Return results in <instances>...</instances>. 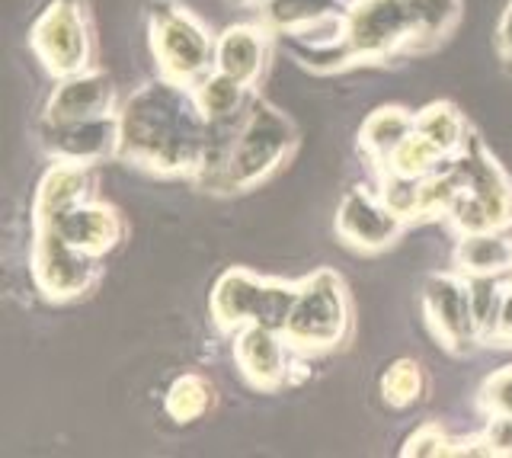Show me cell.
<instances>
[{
	"instance_id": "cell-1",
	"label": "cell",
	"mask_w": 512,
	"mask_h": 458,
	"mask_svg": "<svg viewBox=\"0 0 512 458\" xmlns=\"http://www.w3.org/2000/svg\"><path fill=\"white\" fill-rule=\"evenodd\" d=\"M119 161L160 180H196L208 151V119L196 87L154 77L119 106Z\"/></svg>"
},
{
	"instance_id": "cell-2",
	"label": "cell",
	"mask_w": 512,
	"mask_h": 458,
	"mask_svg": "<svg viewBox=\"0 0 512 458\" xmlns=\"http://www.w3.org/2000/svg\"><path fill=\"white\" fill-rule=\"evenodd\" d=\"M298 145V125L279 106H272L256 93L237 125L221 167L196 186L208 196H244L288 167Z\"/></svg>"
},
{
	"instance_id": "cell-3",
	"label": "cell",
	"mask_w": 512,
	"mask_h": 458,
	"mask_svg": "<svg viewBox=\"0 0 512 458\" xmlns=\"http://www.w3.org/2000/svg\"><path fill=\"white\" fill-rule=\"evenodd\" d=\"M343 20V39L330 49H292L301 68L336 74L356 65H381L400 55H416V26L407 0H349Z\"/></svg>"
},
{
	"instance_id": "cell-4",
	"label": "cell",
	"mask_w": 512,
	"mask_h": 458,
	"mask_svg": "<svg viewBox=\"0 0 512 458\" xmlns=\"http://www.w3.org/2000/svg\"><path fill=\"white\" fill-rule=\"evenodd\" d=\"M356 334V305L346 279L336 270H314L301 279L298 302L282 337L298 356H330L349 346Z\"/></svg>"
},
{
	"instance_id": "cell-5",
	"label": "cell",
	"mask_w": 512,
	"mask_h": 458,
	"mask_svg": "<svg viewBox=\"0 0 512 458\" xmlns=\"http://www.w3.org/2000/svg\"><path fill=\"white\" fill-rule=\"evenodd\" d=\"M455 202L448 221L458 234L471 231H509L512 228V177L496 161L493 151L471 135L455 161Z\"/></svg>"
},
{
	"instance_id": "cell-6",
	"label": "cell",
	"mask_w": 512,
	"mask_h": 458,
	"mask_svg": "<svg viewBox=\"0 0 512 458\" xmlns=\"http://www.w3.org/2000/svg\"><path fill=\"white\" fill-rule=\"evenodd\" d=\"M215 39L196 13L180 0H151L148 4V49L160 77L180 84H199L215 71Z\"/></svg>"
},
{
	"instance_id": "cell-7",
	"label": "cell",
	"mask_w": 512,
	"mask_h": 458,
	"mask_svg": "<svg viewBox=\"0 0 512 458\" xmlns=\"http://www.w3.org/2000/svg\"><path fill=\"white\" fill-rule=\"evenodd\" d=\"M26 39L29 52L52 81L100 68V42L87 0H45Z\"/></svg>"
},
{
	"instance_id": "cell-8",
	"label": "cell",
	"mask_w": 512,
	"mask_h": 458,
	"mask_svg": "<svg viewBox=\"0 0 512 458\" xmlns=\"http://www.w3.org/2000/svg\"><path fill=\"white\" fill-rule=\"evenodd\" d=\"M32 286L48 305H74L103 282V260L68 244L55 228L32 231L29 244Z\"/></svg>"
},
{
	"instance_id": "cell-9",
	"label": "cell",
	"mask_w": 512,
	"mask_h": 458,
	"mask_svg": "<svg viewBox=\"0 0 512 458\" xmlns=\"http://www.w3.org/2000/svg\"><path fill=\"white\" fill-rule=\"evenodd\" d=\"M407 228H410V221L400 218L391 205L381 199L378 189H368V186H349L333 215L336 238L349 250L368 254V257L391 250L404 238Z\"/></svg>"
},
{
	"instance_id": "cell-10",
	"label": "cell",
	"mask_w": 512,
	"mask_h": 458,
	"mask_svg": "<svg viewBox=\"0 0 512 458\" xmlns=\"http://www.w3.org/2000/svg\"><path fill=\"white\" fill-rule=\"evenodd\" d=\"M423 318L429 334L445 353L452 356H468L474 346H480L477 327H474V311H471V292L468 279L461 273H432L423 282L420 292Z\"/></svg>"
},
{
	"instance_id": "cell-11",
	"label": "cell",
	"mask_w": 512,
	"mask_h": 458,
	"mask_svg": "<svg viewBox=\"0 0 512 458\" xmlns=\"http://www.w3.org/2000/svg\"><path fill=\"white\" fill-rule=\"evenodd\" d=\"M292 356L298 353L285 343L279 330H269L263 324H250L231 337V359L240 378L260 394H276L295 382Z\"/></svg>"
},
{
	"instance_id": "cell-12",
	"label": "cell",
	"mask_w": 512,
	"mask_h": 458,
	"mask_svg": "<svg viewBox=\"0 0 512 458\" xmlns=\"http://www.w3.org/2000/svg\"><path fill=\"white\" fill-rule=\"evenodd\" d=\"M119 113L80 122H42L39 145L48 161H71L100 167L106 161H119Z\"/></svg>"
},
{
	"instance_id": "cell-13",
	"label": "cell",
	"mask_w": 512,
	"mask_h": 458,
	"mask_svg": "<svg viewBox=\"0 0 512 458\" xmlns=\"http://www.w3.org/2000/svg\"><path fill=\"white\" fill-rule=\"evenodd\" d=\"M119 106L122 100L112 77L100 68H90L55 81L42 109V122H80V119L116 116Z\"/></svg>"
},
{
	"instance_id": "cell-14",
	"label": "cell",
	"mask_w": 512,
	"mask_h": 458,
	"mask_svg": "<svg viewBox=\"0 0 512 458\" xmlns=\"http://www.w3.org/2000/svg\"><path fill=\"white\" fill-rule=\"evenodd\" d=\"M266 282L269 276L253 273L247 266H231L215 279L212 295H208V318L221 337H234L237 330L260 324Z\"/></svg>"
},
{
	"instance_id": "cell-15",
	"label": "cell",
	"mask_w": 512,
	"mask_h": 458,
	"mask_svg": "<svg viewBox=\"0 0 512 458\" xmlns=\"http://www.w3.org/2000/svg\"><path fill=\"white\" fill-rule=\"evenodd\" d=\"M87 199H96V167L52 161L36 183V196H32V231L52 228L64 212H71L74 205Z\"/></svg>"
},
{
	"instance_id": "cell-16",
	"label": "cell",
	"mask_w": 512,
	"mask_h": 458,
	"mask_svg": "<svg viewBox=\"0 0 512 458\" xmlns=\"http://www.w3.org/2000/svg\"><path fill=\"white\" fill-rule=\"evenodd\" d=\"M272 39H276V33L260 20L224 26L215 39V68L256 90L269 71Z\"/></svg>"
},
{
	"instance_id": "cell-17",
	"label": "cell",
	"mask_w": 512,
	"mask_h": 458,
	"mask_svg": "<svg viewBox=\"0 0 512 458\" xmlns=\"http://www.w3.org/2000/svg\"><path fill=\"white\" fill-rule=\"evenodd\" d=\"M52 228L68 244H74L77 250H84V254L100 257V260H106L112 250H119L128 234L122 212L103 199H87V202L74 205V209L64 212Z\"/></svg>"
},
{
	"instance_id": "cell-18",
	"label": "cell",
	"mask_w": 512,
	"mask_h": 458,
	"mask_svg": "<svg viewBox=\"0 0 512 458\" xmlns=\"http://www.w3.org/2000/svg\"><path fill=\"white\" fill-rule=\"evenodd\" d=\"M413 129H416V113H410L407 106H400V103L375 106L372 113L362 119L359 132H356L359 154L368 164L384 167V161L397 151L400 141L413 135Z\"/></svg>"
},
{
	"instance_id": "cell-19",
	"label": "cell",
	"mask_w": 512,
	"mask_h": 458,
	"mask_svg": "<svg viewBox=\"0 0 512 458\" xmlns=\"http://www.w3.org/2000/svg\"><path fill=\"white\" fill-rule=\"evenodd\" d=\"M455 273L461 276H496L512 273V228L509 231H471L458 234L455 244Z\"/></svg>"
},
{
	"instance_id": "cell-20",
	"label": "cell",
	"mask_w": 512,
	"mask_h": 458,
	"mask_svg": "<svg viewBox=\"0 0 512 458\" xmlns=\"http://www.w3.org/2000/svg\"><path fill=\"white\" fill-rule=\"evenodd\" d=\"M346 4L349 0H253L256 20L285 39L301 36L304 29L343 13Z\"/></svg>"
},
{
	"instance_id": "cell-21",
	"label": "cell",
	"mask_w": 512,
	"mask_h": 458,
	"mask_svg": "<svg viewBox=\"0 0 512 458\" xmlns=\"http://www.w3.org/2000/svg\"><path fill=\"white\" fill-rule=\"evenodd\" d=\"M218 407V388L205 372H180L164 394V414L176 426H192L212 417Z\"/></svg>"
},
{
	"instance_id": "cell-22",
	"label": "cell",
	"mask_w": 512,
	"mask_h": 458,
	"mask_svg": "<svg viewBox=\"0 0 512 458\" xmlns=\"http://www.w3.org/2000/svg\"><path fill=\"white\" fill-rule=\"evenodd\" d=\"M378 394L384 407L391 410H413L416 404L426 401L429 394V372L420 359L400 356L394 362H388L378 378Z\"/></svg>"
},
{
	"instance_id": "cell-23",
	"label": "cell",
	"mask_w": 512,
	"mask_h": 458,
	"mask_svg": "<svg viewBox=\"0 0 512 458\" xmlns=\"http://www.w3.org/2000/svg\"><path fill=\"white\" fill-rule=\"evenodd\" d=\"M416 132H423L429 141H436L448 157H458L468 148V141L474 135L468 119H464V113L452 100H436V103H426L423 109H416Z\"/></svg>"
},
{
	"instance_id": "cell-24",
	"label": "cell",
	"mask_w": 512,
	"mask_h": 458,
	"mask_svg": "<svg viewBox=\"0 0 512 458\" xmlns=\"http://www.w3.org/2000/svg\"><path fill=\"white\" fill-rule=\"evenodd\" d=\"M196 87V100L202 106V113L208 122H215V119H231L237 113H244V109L250 106L253 100V87L247 84H240L237 77L231 74H224V71H208L199 84H192Z\"/></svg>"
},
{
	"instance_id": "cell-25",
	"label": "cell",
	"mask_w": 512,
	"mask_h": 458,
	"mask_svg": "<svg viewBox=\"0 0 512 458\" xmlns=\"http://www.w3.org/2000/svg\"><path fill=\"white\" fill-rule=\"evenodd\" d=\"M416 26V52H429L442 45L461 23V0H407Z\"/></svg>"
},
{
	"instance_id": "cell-26",
	"label": "cell",
	"mask_w": 512,
	"mask_h": 458,
	"mask_svg": "<svg viewBox=\"0 0 512 458\" xmlns=\"http://www.w3.org/2000/svg\"><path fill=\"white\" fill-rule=\"evenodd\" d=\"M448 164H452V157H448L436 141H429L423 132L413 129V135H407L404 141H400L397 151L378 170L397 173V177H410V180H426Z\"/></svg>"
},
{
	"instance_id": "cell-27",
	"label": "cell",
	"mask_w": 512,
	"mask_h": 458,
	"mask_svg": "<svg viewBox=\"0 0 512 458\" xmlns=\"http://www.w3.org/2000/svg\"><path fill=\"white\" fill-rule=\"evenodd\" d=\"M468 292H471V311H474V327H477L480 346H487V340L493 334V324H496V314H500V302H503V279L471 276Z\"/></svg>"
},
{
	"instance_id": "cell-28",
	"label": "cell",
	"mask_w": 512,
	"mask_h": 458,
	"mask_svg": "<svg viewBox=\"0 0 512 458\" xmlns=\"http://www.w3.org/2000/svg\"><path fill=\"white\" fill-rule=\"evenodd\" d=\"M400 455H413V458H448V455H461V439L448 436V430L436 420L420 423L416 430L404 439V449Z\"/></svg>"
},
{
	"instance_id": "cell-29",
	"label": "cell",
	"mask_w": 512,
	"mask_h": 458,
	"mask_svg": "<svg viewBox=\"0 0 512 458\" xmlns=\"http://www.w3.org/2000/svg\"><path fill=\"white\" fill-rule=\"evenodd\" d=\"M378 193H381V199L388 202L400 218H407L410 225L420 221V180L397 177V173H384L381 170Z\"/></svg>"
},
{
	"instance_id": "cell-30",
	"label": "cell",
	"mask_w": 512,
	"mask_h": 458,
	"mask_svg": "<svg viewBox=\"0 0 512 458\" xmlns=\"http://www.w3.org/2000/svg\"><path fill=\"white\" fill-rule=\"evenodd\" d=\"M477 407L484 410L487 417L493 414H506L512 417V366H500L493 375L484 378L477 394Z\"/></svg>"
},
{
	"instance_id": "cell-31",
	"label": "cell",
	"mask_w": 512,
	"mask_h": 458,
	"mask_svg": "<svg viewBox=\"0 0 512 458\" xmlns=\"http://www.w3.org/2000/svg\"><path fill=\"white\" fill-rule=\"evenodd\" d=\"M480 439H484L487 458H512V417L493 414L487 420V430L480 433Z\"/></svg>"
},
{
	"instance_id": "cell-32",
	"label": "cell",
	"mask_w": 512,
	"mask_h": 458,
	"mask_svg": "<svg viewBox=\"0 0 512 458\" xmlns=\"http://www.w3.org/2000/svg\"><path fill=\"white\" fill-rule=\"evenodd\" d=\"M487 346L512 350V279H503V302H500V314H496V324H493V334H490Z\"/></svg>"
},
{
	"instance_id": "cell-33",
	"label": "cell",
	"mask_w": 512,
	"mask_h": 458,
	"mask_svg": "<svg viewBox=\"0 0 512 458\" xmlns=\"http://www.w3.org/2000/svg\"><path fill=\"white\" fill-rule=\"evenodd\" d=\"M496 55L503 61V71L512 74V0L503 10L500 26H496Z\"/></svg>"
},
{
	"instance_id": "cell-34",
	"label": "cell",
	"mask_w": 512,
	"mask_h": 458,
	"mask_svg": "<svg viewBox=\"0 0 512 458\" xmlns=\"http://www.w3.org/2000/svg\"><path fill=\"white\" fill-rule=\"evenodd\" d=\"M506 279H512V273H509V276H506Z\"/></svg>"
},
{
	"instance_id": "cell-35",
	"label": "cell",
	"mask_w": 512,
	"mask_h": 458,
	"mask_svg": "<svg viewBox=\"0 0 512 458\" xmlns=\"http://www.w3.org/2000/svg\"><path fill=\"white\" fill-rule=\"evenodd\" d=\"M250 4H253V0H250Z\"/></svg>"
}]
</instances>
